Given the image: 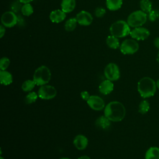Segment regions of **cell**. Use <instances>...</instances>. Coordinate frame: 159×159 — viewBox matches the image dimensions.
<instances>
[{
    "label": "cell",
    "mask_w": 159,
    "mask_h": 159,
    "mask_svg": "<svg viewBox=\"0 0 159 159\" xmlns=\"http://www.w3.org/2000/svg\"><path fill=\"white\" fill-rule=\"evenodd\" d=\"M104 116L111 121H121L125 116V108L120 102H110L105 106Z\"/></svg>",
    "instance_id": "obj_1"
},
{
    "label": "cell",
    "mask_w": 159,
    "mask_h": 159,
    "mask_svg": "<svg viewBox=\"0 0 159 159\" xmlns=\"http://www.w3.org/2000/svg\"><path fill=\"white\" fill-rule=\"evenodd\" d=\"M157 89L155 81L150 77H143L139 80L137 84V90L140 95L147 98L153 96Z\"/></svg>",
    "instance_id": "obj_2"
},
{
    "label": "cell",
    "mask_w": 159,
    "mask_h": 159,
    "mask_svg": "<svg viewBox=\"0 0 159 159\" xmlns=\"http://www.w3.org/2000/svg\"><path fill=\"white\" fill-rule=\"evenodd\" d=\"M130 27L127 22L123 20H119L112 23L109 27L111 35L117 38H123L130 33Z\"/></svg>",
    "instance_id": "obj_3"
},
{
    "label": "cell",
    "mask_w": 159,
    "mask_h": 159,
    "mask_svg": "<svg viewBox=\"0 0 159 159\" xmlns=\"http://www.w3.org/2000/svg\"><path fill=\"white\" fill-rule=\"evenodd\" d=\"M50 70L45 65L37 68L33 75V80L38 86H42L47 84L50 81Z\"/></svg>",
    "instance_id": "obj_4"
},
{
    "label": "cell",
    "mask_w": 159,
    "mask_h": 159,
    "mask_svg": "<svg viewBox=\"0 0 159 159\" xmlns=\"http://www.w3.org/2000/svg\"><path fill=\"white\" fill-rule=\"evenodd\" d=\"M147 19V13L142 10H138L130 13L127 19V22L130 27L135 28L143 25Z\"/></svg>",
    "instance_id": "obj_5"
},
{
    "label": "cell",
    "mask_w": 159,
    "mask_h": 159,
    "mask_svg": "<svg viewBox=\"0 0 159 159\" xmlns=\"http://www.w3.org/2000/svg\"><path fill=\"white\" fill-rule=\"evenodd\" d=\"M120 50L124 55H132L137 52L139 48V43L134 39L124 40L120 45Z\"/></svg>",
    "instance_id": "obj_6"
},
{
    "label": "cell",
    "mask_w": 159,
    "mask_h": 159,
    "mask_svg": "<svg viewBox=\"0 0 159 159\" xmlns=\"http://www.w3.org/2000/svg\"><path fill=\"white\" fill-rule=\"evenodd\" d=\"M104 75L107 80L111 81H116L120 78V70L118 66L114 63L107 64L104 71Z\"/></svg>",
    "instance_id": "obj_7"
},
{
    "label": "cell",
    "mask_w": 159,
    "mask_h": 159,
    "mask_svg": "<svg viewBox=\"0 0 159 159\" xmlns=\"http://www.w3.org/2000/svg\"><path fill=\"white\" fill-rule=\"evenodd\" d=\"M2 25L6 27L11 28L15 26L18 22V17L13 11H6L4 12L1 18Z\"/></svg>",
    "instance_id": "obj_8"
},
{
    "label": "cell",
    "mask_w": 159,
    "mask_h": 159,
    "mask_svg": "<svg viewBox=\"0 0 159 159\" xmlns=\"http://www.w3.org/2000/svg\"><path fill=\"white\" fill-rule=\"evenodd\" d=\"M39 97L42 99L48 100L54 98L57 95V90L53 86L42 85L38 90Z\"/></svg>",
    "instance_id": "obj_9"
},
{
    "label": "cell",
    "mask_w": 159,
    "mask_h": 159,
    "mask_svg": "<svg viewBox=\"0 0 159 159\" xmlns=\"http://www.w3.org/2000/svg\"><path fill=\"white\" fill-rule=\"evenodd\" d=\"M150 31L145 27H138L131 30L130 35L136 40H144L150 36Z\"/></svg>",
    "instance_id": "obj_10"
},
{
    "label": "cell",
    "mask_w": 159,
    "mask_h": 159,
    "mask_svg": "<svg viewBox=\"0 0 159 159\" xmlns=\"http://www.w3.org/2000/svg\"><path fill=\"white\" fill-rule=\"evenodd\" d=\"M76 19L78 24L82 26H88L91 24L93 20V17L91 14L84 10L81 11L76 14Z\"/></svg>",
    "instance_id": "obj_11"
},
{
    "label": "cell",
    "mask_w": 159,
    "mask_h": 159,
    "mask_svg": "<svg viewBox=\"0 0 159 159\" xmlns=\"http://www.w3.org/2000/svg\"><path fill=\"white\" fill-rule=\"evenodd\" d=\"M86 102L89 107L94 111H101L105 107L104 100L98 96H90L89 98Z\"/></svg>",
    "instance_id": "obj_12"
},
{
    "label": "cell",
    "mask_w": 159,
    "mask_h": 159,
    "mask_svg": "<svg viewBox=\"0 0 159 159\" xmlns=\"http://www.w3.org/2000/svg\"><path fill=\"white\" fill-rule=\"evenodd\" d=\"M49 18L53 23H60L65 19L66 13L61 9H55L50 12Z\"/></svg>",
    "instance_id": "obj_13"
},
{
    "label": "cell",
    "mask_w": 159,
    "mask_h": 159,
    "mask_svg": "<svg viewBox=\"0 0 159 159\" xmlns=\"http://www.w3.org/2000/svg\"><path fill=\"white\" fill-rule=\"evenodd\" d=\"M73 144L78 150H82L85 149L88 146V140L86 136L82 134H79L75 137L73 140Z\"/></svg>",
    "instance_id": "obj_14"
},
{
    "label": "cell",
    "mask_w": 159,
    "mask_h": 159,
    "mask_svg": "<svg viewBox=\"0 0 159 159\" xmlns=\"http://www.w3.org/2000/svg\"><path fill=\"white\" fill-rule=\"evenodd\" d=\"M114 89V84L112 81L106 80L101 83L99 86V90L100 93L104 95L110 94Z\"/></svg>",
    "instance_id": "obj_15"
},
{
    "label": "cell",
    "mask_w": 159,
    "mask_h": 159,
    "mask_svg": "<svg viewBox=\"0 0 159 159\" xmlns=\"http://www.w3.org/2000/svg\"><path fill=\"white\" fill-rule=\"evenodd\" d=\"M111 120L105 116H101L99 117L95 121L96 126L102 130L108 129L111 126Z\"/></svg>",
    "instance_id": "obj_16"
},
{
    "label": "cell",
    "mask_w": 159,
    "mask_h": 159,
    "mask_svg": "<svg viewBox=\"0 0 159 159\" xmlns=\"http://www.w3.org/2000/svg\"><path fill=\"white\" fill-rule=\"evenodd\" d=\"M76 7V0H61V9L66 13L72 12Z\"/></svg>",
    "instance_id": "obj_17"
},
{
    "label": "cell",
    "mask_w": 159,
    "mask_h": 159,
    "mask_svg": "<svg viewBox=\"0 0 159 159\" xmlns=\"http://www.w3.org/2000/svg\"><path fill=\"white\" fill-rule=\"evenodd\" d=\"M123 3L122 0H106V6L107 8L111 11L119 10Z\"/></svg>",
    "instance_id": "obj_18"
},
{
    "label": "cell",
    "mask_w": 159,
    "mask_h": 159,
    "mask_svg": "<svg viewBox=\"0 0 159 159\" xmlns=\"http://www.w3.org/2000/svg\"><path fill=\"white\" fill-rule=\"evenodd\" d=\"M0 81L2 84L9 85L12 82V76L9 71L6 70H1Z\"/></svg>",
    "instance_id": "obj_19"
},
{
    "label": "cell",
    "mask_w": 159,
    "mask_h": 159,
    "mask_svg": "<svg viewBox=\"0 0 159 159\" xmlns=\"http://www.w3.org/2000/svg\"><path fill=\"white\" fill-rule=\"evenodd\" d=\"M145 159H159V148L152 147L145 153Z\"/></svg>",
    "instance_id": "obj_20"
},
{
    "label": "cell",
    "mask_w": 159,
    "mask_h": 159,
    "mask_svg": "<svg viewBox=\"0 0 159 159\" xmlns=\"http://www.w3.org/2000/svg\"><path fill=\"white\" fill-rule=\"evenodd\" d=\"M106 44L110 48L117 49L120 47L119 38L114 35H109L106 39Z\"/></svg>",
    "instance_id": "obj_21"
},
{
    "label": "cell",
    "mask_w": 159,
    "mask_h": 159,
    "mask_svg": "<svg viewBox=\"0 0 159 159\" xmlns=\"http://www.w3.org/2000/svg\"><path fill=\"white\" fill-rule=\"evenodd\" d=\"M78 22L76 17H71L68 19L65 23V29L67 32H72L73 31L77 25Z\"/></svg>",
    "instance_id": "obj_22"
},
{
    "label": "cell",
    "mask_w": 159,
    "mask_h": 159,
    "mask_svg": "<svg viewBox=\"0 0 159 159\" xmlns=\"http://www.w3.org/2000/svg\"><path fill=\"white\" fill-rule=\"evenodd\" d=\"M140 7L145 13H149L152 11V3L150 0H141L140 1Z\"/></svg>",
    "instance_id": "obj_23"
},
{
    "label": "cell",
    "mask_w": 159,
    "mask_h": 159,
    "mask_svg": "<svg viewBox=\"0 0 159 159\" xmlns=\"http://www.w3.org/2000/svg\"><path fill=\"white\" fill-rule=\"evenodd\" d=\"M35 84H36L33 80H27L22 83V89L25 92H29L34 89Z\"/></svg>",
    "instance_id": "obj_24"
},
{
    "label": "cell",
    "mask_w": 159,
    "mask_h": 159,
    "mask_svg": "<svg viewBox=\"0 0 159 159\" xmlns=\"http://www.w3.org/2000/svg\"><path fill=\"white\" fill-rule=\"evenodd\" d=\"M21 13L25 16H30L34 12V8L30 3L24 4L21 8Z\"/></svg>",
    "instance_id": "obj_25"
},
{
    "label": "cell",
    "mask_w": 159,
    "mask_h": 159,
    "mask_svg": "<svg viewBox=\"0 0 159 159\" xmlns=\"http://www.w3.org/2000/svg\"><path fill=\"white\" fill-rule=\"evenodd\" d=\"M149 109H150V104L147 101L143 100L140 102L139 106V112L140 114H146Z\"/></svg>",
    "instance_id": "obj_26"
},
{
    "label": "cell",
    "mask_w": 159,
    "mask_h": 159,
    "mask_svg": "<svg viewBox=\"0 0 159 159\" xmlns=\"http://www.w3.org/2000/svg\"><path fill=\"white\" fill-rule=\"evenodd\" d=\"M39 97L38 94L35 92H30L29 93L25 98V102L27 104H32L36 101Z\"/></svg>",
    "instance_id": "obj_27"
},
{
    "label": "cell",
    "mask_w": 159,
    "mask_h": 159,
    "mask_svg": "<svg viewBox=\"0 0 159 159\" xmlns=\"http://www.w3.org/2000/svg\"><path fill=\"white\" fill-rule=\"evenodd\" d=\"M10 65V60L6 57L1 58L0 60V69L1 70H6Z\"/></svg>",
    "instance_id": "obj_28"
},
{
    "label": "cell",
    "mask_w": 159,
    "mask_h": 159,
    "mask_svg": "<svg viewBox=\"0 0 159 159\" xmlns=\"http://www.w3.org/2000/svg\"><path fill=\"white\" fill-rule=\"evenodd\" d=\"M21 2L17 0V1H14L12 2V4H11V9H12V11L14 12H18L19 11L21 10V8H22V5H21Z\"/></svg>",
    "instance_id": "obj_29"
},
{
    "label": "cell",
    "mask_w": 159,
    "mask_h": 159,
    "mask_svg": "<svg viewBox=\"0 0 159 159\" xmlns=\"http://www.w3.org/2000/svg\"><path fill=\"white\" fill-rule=\"evenodd\" d=\"M106 14V9L102 7H98L96 8L94 11V15L97 17H102Z\"/></svg>",
    "instance_id": "obj_30"
},
{
    "label": "cell",
    "mask_w": 159,
    "mask_h": 159,
    "mask_svg": "<svg viewBox=\"0 0 159 159\" xmlns=\"http://www.w3.org/2000/svg\"><path fill=\"white\" fill-rule=\"evenodd\" d=\"M158 17V14L157 11H151L149 13H148V18H149V20L150 21H155Z\"/></svg>",
    "instance_id": "obj_31"
},
{
    "label": "cell",
    "mask_w": 159,
    "mask_h": 159,
    "mask_svg": "<svg viewBox=\"0 0 159 159\" xmlns=\"http://www.w3.org/2000/svg\"><path fill=\"white\" fill-rule=\"evenodd\" d=\"M81 97L83 100L87 101L88 100V99L89 98L90 95L87 91H83L81 93Z\"/></svg>",
    "instance_id": "obj_32"
},
{
    "label": "cell",
    "mask_w": 159,
    "mask_h": 159,
    "mask_svg": "<svg viewBox=\"0 0 159 159\" xmlns=\"http://www.w3.org/2000/svg\"><path fill=\"white\" fill-rule=\"evenodd\" d=\"M6 32L5 27L3 25H0V38H2Z\"/></svg>",
    "instance_id": "obj_33"
},
{
    "label": "cell",
    "mask_w": 159,
    "mask_h": 159,
    "mask_svg": "<svg viewBox=\"0 0 159 159\" xmlns=\"http://www.w3.org/2000/svg\"><path fill=\"white\" fill-rule=\"evenodd\" d=\"M153 44L156 48L159 50V37H157L153 40Z\"/></svg>",
    "instance_id": "obj_34"
},
{
    "label": "cell",
    "mask_w": 159,
    "mask_h": 159,
    "mask_svg": "<svg viewBox=\"0 0 159 159\" xmlns=\"http://www.w3.org/2000/svg\"><path fill=\"white\" fill-rule=\"evenodd\" d=\"M22 4H27L32 2L33 0H19Z\"/></svg>",
    "instance_id": "obj_35"
},
{
    "label": "cell",
    "mask_w": 159,
    "mask_h": 159,
    "mask_svg": "<svg viewBox=\"0 0 159 159\" xmlns=\"http://www.w3.org/2000/svg\"><path fill=\"white\" fill-rule=\"evenodd\" d=\"M78 159H90V158L86 155H84V156H81L80 158H78Z\"/></svg>",
    "instance_id": "obj_36"
},
{
    "label": "cell",
    "mask_w": 159,
    "mask_h": 159,
    "mask_svg": "<svg viewBox=\"0 0 159 159\" xmlns=\"http://www.w3.org/2000/svg\"><path fill=\"white\" fill-rule=\"evenodd\" d=\"M156 84H157V87L159 89V79L157 80V81Z\"/></svg>",
    "instance_id": "obj_37"
},
{
    "label": "cell",
    "mask_w": 159,
    "mask_h": 159,
    "mask_svg": "<svg viewBox=\"0 0 159 159\" xmlns=\"http://www.w3.org/2000/svg\"><path fill=\"white\" fill-rule=\"evenodd\" d=\"M157 61L159 63V51H158V55H157Z\"/></svg>",
    "instance_id": "obj_38"
},
{
    "label": "cell",
    "mask_w": 159,
    "mask_h": 159,
    "mask_svg": "<svg viewBox=\"0 0 159 159\" xmlns=\"http://www.w3.org/2000/svg\"><path fill=\"white\" fill-rule=\"evenodd\" d=\"M60 159H71V158H61Z\"/></svg>",
    "instance_id": "obj_39"
},
{
    "label": "cell",
    "mask_w": 159,
    "mask_h": 159,
    "mask_svg": "<svg viewBox=\"0 0 159 159\" xmlns=\"http://www.w3.org/2000/svg\"><path fill=\"white\" fill-rule=\"evenodd\" d=\"M0 159H4V158L2 157H0Z\"/></svg>",
    "instance_id": "obj_40"
}]
</instances>
